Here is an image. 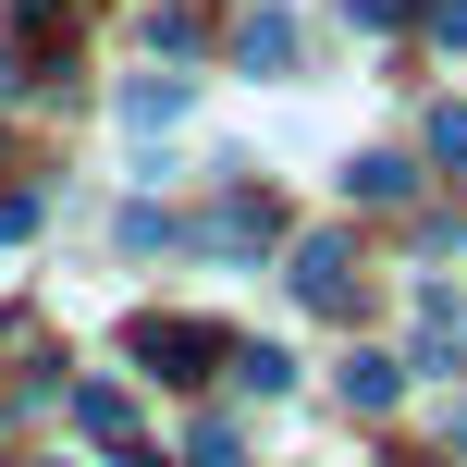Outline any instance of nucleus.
I'll return each mask as SVG.
<instances>
[{
	"label": "nucleus",
	"mask_w": 467,
	"mask_h": 467,
	"mask_svg": "<svg viewBox=\"0 0 467 467\" xmlns=\"http://www.w3.org/2000/svg\"><path fill=\"white\" fill-rule=\"evenodd\" d=\"M136 357H148L161 381H197V357H222V332H210V320H148Z\"/></svg>",
	"instance_id": "1"
},
{
	"label": "nucleus",
	"mask_w": 467,
	"mask_h": 467,
	"mask_svg": "<svg viewBox=\"0 0 467 467\" xmlns=\"http://www.w3.org/2000/svg\"><path fill=\"white\" fill-rule=\"evenodd\" d=\"M345 271H357V246H345V234H307V246H296V271H283V283H296L307 307H345Z\"/></svg>",
	"instance_id": "2"
},
{
	"label": "nucleus",
	"mask_w": 467,
	"mask_h": 467,
	"mask_svg": "<svg viewBox=\"0 0 467 467\" xmlns=\"http://www.w3.org/2000/svg\"><path fill=\"white\" fill-rule=\"evenodd\" d=\"M74 431H87V443H123V431H136V406H123L111 381H74Z\"/></svg>",
	"instance_id": "3"
},
{
	"label": "nucleus",
	"mask_w": 467,
	"mask_h": 467,
	"mask_svg": "<svg viewBox=\"0 0 467 467\" xmlns=\"http://www.w3.org/2000/svg\"><path fill=\"white\" fill-rule=\"evenodd\" d=\"M185 111H197L185 74H148V87H123V123H185Z\"/></svg>",
	"instance_id": "4"
},
{
	"label": "nucleus",
	"mask_w": 467,
	"mask_h": 467,
	"mask_svg": "<svg viewBox=\"0 0 467 467\" xmlns=\"http://www.w3.org/2000/svg\"><path fill=\"white\" fill-rule=\"evenodd\" d=\"M467 332H455V296H419V369H455Z\"/></svg>",
	"instance_id": "5"
},
{
	"label": "nucleus",
	"mask_w": 467,
	"mask_h": 467,
	"mask_svg": "<svg viewBox=\"0 0 467 467\" xmlns=\"http://www.w3.org/2000/svg\"><path fill=\"white\" fill-rule=\"evenodd\" d=\"M234 49H246V74H283V62H296V25H283V13H246Z\"/></svg>",
	"instance_id": "6"
},
{
	"label": "nucleus",
	"mask_w": 467,
	"mask_h": 467,
	"mask_svg": "<svg viewBox=\"0 0 467 467\" xmlns=\"http://www.w3.org/2000/svg\"><path fill=\"white\" fill-rule=\"evenodd\" d=\"M345 185H357V197H381V210H394V197H406V185H419V161H394V148H369V161H357V172H345Z\"/></svg>",
	"instance_id": "7"
},
{
	"label": "nucleus",
	"mask_w": 467,
	"mask_h": 467,
	"mask_svg": "<svg viewBox=\"0 0 467 467\" xmlns=\"http://www.w3.org/2000/svg\"><path fill=\"white\" fill-rule=\"evenodd\" d=\"M394 394H406L394 357H345V406H394Z\"/></svg>",
	"instance_id": "8"
},
{
	"label": "nucleus",
	"mask_w": 467,
	"mask_h": 467,
	"mask_svg": "<svg viewBox=\"0 0 467 467\" xmlns=\"http://www.w3.org/2000/svg\"><path fill=\"white\" fill-rule=\"evenodd\" d=\"M234 381H246V394H283V381H296V357H283V345H234Z\"/></svg>",
	"instance_id": "9"
},
{
	"label": "nucleus",
	"mask_w": 467,
	"mask_h": 467,
	"mask_svg": "<svg viewBox=\"0 0 467 467\" xmlns=\"http://www.w3.org/2000/svg\"><path fill=\"white\" fill-rule=\"evenodd\" d=\"M431 161H455V172H467V111H455V99L431 111Z\"/></svg>",
	"instance_id": "10"
},
{
	"label": "nucleus",
	"mask_w": 467,
	"mask_h": 467,
	"mask_svg": "<svg viewBox=\"0 0 467 467\" xmlns=\"http://www.w3.org/2000/svg\"><path fill=\"white\" fill-rule=\"evenodd\" d=\"M234 455H246V443H234L222 419H210V431H185V467H234Z\"/></svg>",
	"instance_id": "11"
},
{
	"label": "nucleus",
	"mask_w": 467,
	"mask_h": 467,
	"mask_svg": "<svg viewBox=\"0 0 467 467\" xmlns=\"http://www.w3.org/2000/svg\"><path fill=\"white\" fill-rule=\"evenodd\" d=\"M419 13H431V37H443V49H467V0H419Z\"/></svg>",
	"instance_id": "12"
},
{
	"label": "nucleus",
	"mask_w": 467,
	"mask_h": 467,
	"mask_svg": "<svg viewBox=\"0 0 467 467\" xmlns=\"http://www.w3.org/2000/svg\"><path fill=\"white\" fill-rule=\"evenodd\" d=\"M345 13H357V25H406L419 0H345Z\"/></svg>",
	"instance_id": "13"
},
{
	"label": "nucleus",
	"mask_w": 467,
	"mask_h": 467,
	"mask_svg": "<svg viewBox=\"0 0 467 467\" xmlns=\"http://www.w3.org/2000/svg\"><path fill=\"white\" fill-rule=\"evenodd\" d=\"M443 443H455V455H467V406H455V419H443Z\"/></svg>",
	"instance_id": "14"
}]
</instances>
